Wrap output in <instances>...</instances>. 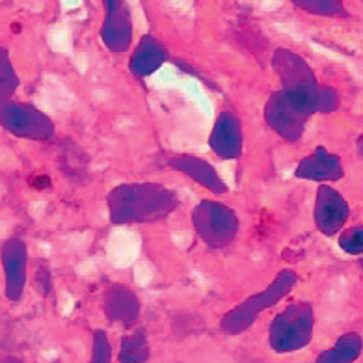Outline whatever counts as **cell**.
I'll return each mask as SVG.
<instances>
[{"label":"cell","instance_id":"1","mask_svg":"<svg viewBox=\"0 0 363 363\" xmlns=\"http://www.w3.org/2000/svg\"><path fill=\"white\" fill-rule=\"evenodd\" d=\"M179 205L174 190L159 183H123L106 196L108 218L114 225L150 224L168 218Z\"/></svg>","mask_w":363,"mask_h":363},{"label":"cell","instance_id":"2","mask_svg":"<svg viewBox=\"0 0 363 363\" xmlns=\"http://www.w3.org/2000/svg\"><path fill=\"white\" fill-rule=\"evenodd\" d=\"M274 71L281 84V94L303 114L332 112L337 108L339 97L332 88H324L315 80L313 71L291 50L279 49L274 55Z\"/></svg>","mask_w":363,"mask_h":363},{"label":"cell","instance_id":"3","mask_svg":"<svg viewBox=\"0 0 363 363\" xmlns=\"http://www.w3.org/2000/svg\"><path fill=\"white\" fill-rule=\"evenodd\" d=\"M298 284V276L293 270H281L269 284V287L252 294L248 298L229 309L228 313L220 320V330L228 335H239L246 332L263 313L264 309L274 308L276 303L281 302L285 296L291 294L294 287Z\"/></svg>","mask_w":363,"mask_h":363},{"label":"cell","instance_id":"4","mask_svg":"<svg viewBox=\"0 0 363 363\" xmlns=\"http://www.w3.org/2000/svg\"><path fill=\"white\" fill-rule=\"evenodd\" d=\"M315 313L309 302H293L274 317L269 328V343L274 352H298L313 339Z\"/></svg>","mask_w":363,"mask_h":363},{"label":"cell","instance_id":"5","mask_svg":"<svg viewBox=\"0 0 363 363\" xmlns=\"http://www.w3.org/2000/svg\"><path fill=\"white\" fill-rule=\"evenodd\" d=\"M192 225L209 248H225L237 239L240 229L239 216L229 205L216 199H201L192 211Z\"/></svg>","mask_w":363,"mask_h":363},{"label":"cell","instance_id":"6","mask_svg":"<svg viewBox=\"0 0 363 363\" xmlns=\"http://www.w3.org/2000/svg\"><path fill=\"white\" fill-rule=\"evenodd\" d=\"M0 127L16 138L32 142H49L56 136L55 123L43 110L16 99L0 105Z\"/></svg>","mask_w":363,"mask_h":363},{"label":"cell","instance_id":"7","mask_svg":"<svg viewBox=\"0 0 363 363\" xmlns=\"http://www.w3.org/2000/svg\"><path fill=\"white\" fill-rule=\"evenodd\" d=\"M263 116L270 129L285 142H298L308 123V116L296 108L281 91H274L267 99Z\"/></svg>","mask_w":363,"mask_h":363},{"label":"cell","instance_id":"8","mask_svg":"<svg viewBox=\"0 0 363 363\" xmlns=\"http://www.w3.org/2000/svg\"><path fill=\"white\" fill-rule=\"evenodd\" d=\"M0 261L4 269V293L10 302H19L28 278V248L19 237H11L0 248Z\"/></svg>","mask_w":363,"mask_h":363},{"label":"cell","instance_id":"9","mask_svg":"<svg viewBox=\"0 0 363 363\" xmlns=\"http://www.w3.org/2000/svg\"><path fill=\"white\" fill-rule=\"evenodd\" d=\"M209 147L222 160H237L242 157L244 133L239 116L229 110L216 116L209 135Z\"/></svg>","mask_w":363,"mask_h":363},{"label":"cell","instance_id":"10","mask_svg":"<svg viewBox=\"0 0 363 363\" xmlns=\"http://www.w3.org/2000/svg\"><path fill=\"white\" fill-rule=\"evenodd\" d=\"M348 209L347 199L339 194L337 190L323 184L317 190V199H315V225L323 235L326 237H333L337 235L343 225L347 224Z\"/></svg>","mask_w":363,"mask_h":363},{"label":"cell","instance_id":"11","mask_svg":"<svg viewBox=\"0 0 363 363\" xmlns=\"http://www.w3.org/2000/svg\"><path fill=\"white\" fill-rule=\"evenodd\" d=\"M105 4L106 17L101 28L103 41L110 50L125 52L130 47V38H133L129 8L123 0H105Z\"/></svg>","mask_w":363,"mask_h":363},{"label":"cell","instance_id":"12","mask_svg":"<svg viewBox=\"0 0 363 363\" xmlns=\"http://www.w3.org/2000/svg\"><path fill=\"white\" fill-rule=\"evenodd\" d=\"M343 162L337 155L330 153L326 147L318 145L317 150L308 157H303L294 169V177L302 181H315V183H330L343 177Z\"/></svg>","mask_w":363,"mask_h":363},{"label":"cell","instance_id":"13","mask_svg":"<svg viewBox=\"0 0 363 363\" xmlns=\"http://www.w3.org/2000/svg\"><path fill=\"white\" fill-rule=\"evenodd\" d=\"M168 166L179 174L186 175L189 179L198 183L201 189L209 190L213 194H228V184L220 177L211 162H207L201 157H194V155H175L168 160Z\"/></svg>","mask_w":363,"mask_h":363},{"label":"cell","instance_id":"14","mask_svg":"<svg viewBox=\"0 0 363 363\" xmlns=\"http://www.w3.org/2000/svg\"><path fill=\"white\" fill-rule=\"evenodd\" d=\"M103 309L108 320L112 323H120L125 326H133L138 320L142 306L129 287H125L121 284L110 285L103 294Z\"/></svg>","mask_w":363,"mask_h":363},{"label":"cell","instance_id":"15","mask_svg":"<svg viewBox=\"0 0 363 363\" xmlns=\"http://www.w3.org/2000/svg\"><path fill=\"white\" fill-rule=\"evenodd\" d=\"M164 47L160 45L159 41L155 40V38H151V35H144V38L140 40L135 52H133V56H130L129 67L136 77L144 79V77L153 75L155 71L164 64Z\"/></svg>","mask_w":363,"mask_h":363},{"label":"cell","instance_id":"16","mask_svg":"<svg viewBox=\"0 0 363 363\" xmlns=\"http://www.w3.org/2000/svg\"><path fill=\"white\" fill-rule=\"evenodd\" d=\"M363 339L359 333H345L332 348L318 354L315 363H354L362 356Z\"/></svg>","mask_w":363,"mask_h":363},{"label":"cell","instance_id":"17","mask_svg":"<svg viewBox=\"0 0 363 363\" xmlns=\"http://www.w3.org/2000/svg\"><path fill=\"white\" fill-rule=\"evenodd\" d=\"M150 339L142 328L133 330L121 339L120 354H118L120 363H145L150 359Z\"/></svg>","mask_w":363,"mask_h":363},{"label":"cell","instance_id":"18","mask_svg":"<svg viewBox=\"0 0 363 363\" xmlns=\"http://www.w3.org/2000/svg\"><path fill=\"white\" fill-rule=\"evenodd\" d=\"M17 88H19V75L11 64L8 50L0 47V105L13 99Z\"/></svg>","mask_w":363,"mask_h":363},{"label":"cell","instance_id":"19","mask_svg":"<svg viewBox=\"0 0 363 363\" xmlns=\"http://www.w3.org/2000/svg\"><path fill=\"white\" fill-rule=\"evenodd\" d=\"M88 363H112V345L105 330H97L94 333L91 358Z\"/></svg>","mask_w":363,"mask_h":363},{"label":"cell","instance_id":"20","mask_svg":"<svg viewBox=\"0 0 363 363\" xmlns=\"http://www.w3.org/2000/svg\"><path fill=\"white\" fill-rule=\"evenodd\" d=\"M339 246L350 255L363 254V225L350 228L339 235Z\"/></svg>","mask_w":363,"mask_h":363},{"label":"cell","instance_id":"21","mask_svg":"<svg viewBox=\"0 0 363 363\" xmlns=\"http://www.w3.org/2000/svg\"><path fill=\"white\" fill-rule=\"evenodd\" d=\"M293 2L302 6L303 10L320 13V16H337L343 11L341 0H293Z\"/></svg>","mask_w":363,"mask_h":363},{"label":"cell","instance_id":"22","mask_svg":"<svg viewBox=\"0 0 363 363\" xmlns=\"http://www.w3.org/2000/svg\"><path fill=\"white\" fill-rule=\"evenodd\" d=\"M6 363H19V362H16V359H8V362Z\"/></svg>","mask_w":363,"mask_h":363},{"label":"cell","instance_id":"23","mask_svg":"<svg viewBox=\"0 0 363 363\" xmlns=\"http://www.w3.org/2000/svg\"><path fill=\"white\" fill-rule=\"evenodd\" d=\"M362 264H363V263H362Z\"/></svg>","mask_w":363,"mask_h":363}]
</instances>
